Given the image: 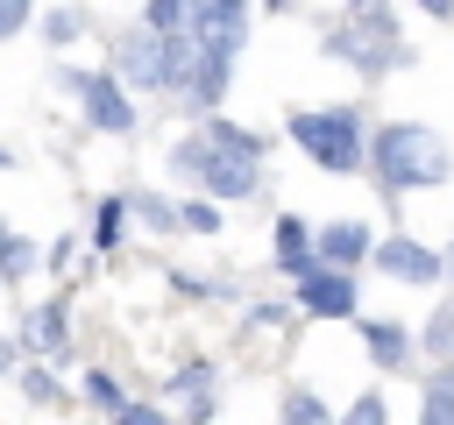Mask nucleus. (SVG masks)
I'll list each match as a JSON object with an SVG mask.
<instances>
[{
    "label": "nucleus",
    "mask_w": 454,
    "mask_h": 425,
    "mask_svg": "<svg viewBox=\"0 0 454 425\" xmlns=\"http://www.w3.org/2000/svg\"><path fill=\"white\" fill-rule=\"evenodd\" d=\"M376 163H383V184H390V191H404V184H440L454 156H447V142H440L433 128L397 120V128H383V135H376Z\"/></svg>",
    "instance_id": "f257e3e1"
},
{
    "label": "nucleus",
    "mask_w": 454,
    "mask_h": 425,
    "mask_svg": "<svg viewBox=\"0 0 454 425\" xmlns=\"http://www.w3.org/2000/svg\"><path fill=\"white\" fill-rule=\"evenodd\" d=\"M291 135H298V149L319 163V170H355L362 163V128H355V113L340 106V113H298L291 120Z\"/></svg>",
    "instance_id": "f03ea898"
},
{
    "label": "nucleus",
    "mask_w": 454,
    "mask_h": 425,
    "mask_svg": "<svg viewBox=\"0 0 454 425\" xmlns=\"http://www.w3.org/2000/svg\"><path fill=\"white\" fill-rule=\"evenodd\" d=\"M78 99H85V120L92 128H106V135H128L135 128V106H128V92L114 85V78H64Z\"/></svg>",
    "instance_id": "7ed1b4c3"
},
{
    "label": "nucleus",
    "mask_w": 454,
    "mask_h": 425,
    "mask_svg": "<svg viewBox=\"0 0 454 425\" xmlns=\"http://www.w3.org/2000/svg\"><path fill=\"white\" fill-rule=\"evenodd\" d=\"M326 50H333V57H348V64H362V71H383V64H390V50H397V35H390V21L376 14L369 28H333V35H326Z\"/></svg>",
    "instance_id": "20e7f679"
},
{
    "label": "nucleus",
    "mask_w": 454,
    "mask_h": 425,
    "mask_svg": "<svg viewBox=\"0 0 454 425\" xmlns=\"http://www.w3.org/2000/svg\"><path fill=\"white\" fill-rule=\"evenodd\" d=\"M298 298H305V312H319V319H348L355 312V283H348V269H312V276H298Z\"/></svg>",
    "instance_id": "39448f33"
},
{
    "label": "nucleus",
    "mask_w": 454,
    "mask_h": 425,
    "mask_svg": "<svg viewBox=\"0 0 454 425\" xmlns=\"http://www.w3.org/2000/svg\"><path fill=\"white\" fill-rule=\"evenodd\" d=\"M114 64L135 78V85H163V35L156 28H128L114 42Z\"/></svg>",
    "instance_id": "423d86ee"
},
{
    "label": "nucleus",
    "mask_w": 454,
    "mask_h": 425,
    "mask_svg": "<svg viewBox=\"0 0 454 425\" xmlns=\"http://www.w3.org/2000/svg\"><path fill=\"white\" fill-rule=\"evenodd\" d=\"M376 262H383L397 283H433V276H440V255L419 248V241H404V234H390V241L376 248Z\"/></svg>",
    "instance_id": "0eeeda50"
},
{
    "label": "nucleus",
    "mask_w": 454,
    "mask_h": 425,
    "mask_svg": "<svg viewBox=\"0 0 454 425\" xmlns=\"http://www.w3.org/2000/svg\"><path fill=\"white\" fill-rule=\"evenodd\" d=\"M355 255H369V234H362L355 220H340V227L319 234V262H326V269H348Z\"/></svg>",
    "instance_id": "6e6552de"
},
{
    "label": "nucleus",
    "mask_w": 454,
    "mask_h": 425,
    "mask_svg": "<svg viewBox=\"0 0 454 425\" xmlns=\"http://www.w3.org/2000/svg\"><path fill=\"white\" fill-rule=\"evenodd\" d=\"M21 347H28V354H50V347H64V312H57V305L28 312V326H21Z\"/></svg>",
    "instance_id": "1a4fd4ad"
},
{
    "label": "nucleus",
    "mask_w": 454,
    "mask_h": 425,
    "mask_svg": "<svg viewBox=\"0 0 454 425\" xmlns=\"http://www.w3.org/2000/svg\"><path fill=\"white\" fill-rule=\"evenodd\" d=\"M170 390H177V397H184V404H192V411H199V418H206V411H213V397H206V390H213V368H184V375H177V382H170Z\"/></svg>",
    "instance_id": "9d476101"
},
{
    "label": "nucleus",
    "mask_w": 454,
    "mask_h": 425,
    "mask_svg": "<svg viewBox=\"0 0 454 425\" xmlns=\"http://www.w3.org/2000/svg\"><path fill=\"white\" fill-rule=\"evenodd\" d=\"M121 227H128V198H106V205H99V227H92V241H99V248H114V241H121Z\"/></svg>",
    "instance_id": "9b49d317"
},
{
    "label": "nucleus",
    "mask_w": 454,
    "mask_h": 425,
    "mask_svg": "<svg viewBox=\"0 0 454 425\" xmlns=\"http://www.w3.org/2000/svg\"><path fill=\"white\" fill-rule=\"evenodd\" d=\"M362 333H369V354H376L383 368H390V361H404V333H397V326H362Z\"/></svg>",
    "instance_id": "f8f14e48"
},
{
    "label": "nucleus",
    "mask_w": 454,
    "mask_h": 425,
    "mask_svg": "<svg viewBox=\"0 0 454 425\" xmlns=\"http://www.w3.org/2000/svg\"><path fill=\"white\" fill-rule=\"evenodd\" d=\"M426 418H433V425L454 418V375H433V382H426Z\"/></svg>",
    "instance_id": "ddd939ff"
},
{
    "label": "nucleus",
    "mask_w": 454,
    "mask_h": 425,
    "mask_svg": "<svg viewBox=\"0 0 454 425\" xmlns=\"http://www.w3.org/2000/svg\"><path fill=\"white\" fill-rule=\"evenodd\" d=\"M149 28H192V0H149Z\"/></svg>",
    "instance_id": "4468645a"
},
{
    "label": "nucleus",
    "mask_w": 454,
    "mask_h": 425,
    "mask_svg": "<svg viewBox=\"0 0 454 425\" xmlns=\"http://www.w3.org/2000/svg\"><path fill=\"white\" fill-rule=\"evenodd\" d=\"M284 418H298V425H319V418H326V404H319V397H305V390H291V397H284Z\"/></svg>",
    "instance_id": "2eb2a0df"
},
{
    "label": "nucleus",
    "mask_w": 454,
    "mask_h": 425,
    "mask_svg": "<svg viewBox=\"0 0 454 425\" xmlns=\"http://www.w3.org/2000/svg\"><path fill=\"white\" fill-rule=\"evenodd\" d=\"M128 212H142L149 227H177V212H170L163 198H128Z\"/></svg>",
    "instance_id": "dca6fc26"
},
{
    "label": "nucleus",
    "mask_w": 454,
    "mask_h": 425,
    "mask_svg": "<svg viewBox=\"0 0 454 425\" xmlns=\"http://www.w3.org/2000/svg\"><path fill=\"white\" fill-rule=\"evenodd\" d=\"M177 227H192V234H213V227H220V212L199 198V205H184V212H177Z\"/></svg>",
    "instance_id": "f3484780"
},
{
    "label": "nucleus",
    "mask_w": 454,
    "mask_h": 425,
    "mask_svg": "<svg viewBox=\"0 0 454 425\" xmlns=\"http://www.w3.org/2000/svg\"><path fill=\"white\" fill-rule=\"evenodd\" d=\"M21 397H28V404H57V382H50L43 368H28V375H21Z\"/></svg>",
    "instance_id": "a211bd4d"
},
{
    "label": "nucleus",
    "mask_w": 454,
    "mask_h": 425,
    "mask_svg": "<svg viewBox=\"0 0 454 425\" xmlns=\"http://www.w3.org/2000/svg\"><path fill=\"white\" fill-rule=\"evenodd\" d=\"M426 347H433V354H454V312H440V319H433V333H426Z\"/></svg>",
    "instance_id": "6ab92c4d"
},
{
    "label": "nucleus",
    "mask_w": 454,
    "mask_h": 425,
    "mask_svg": "<svg viewBox=\"0 0 454 425\" xmlns=\"http://www.w3.org/2000/svg\"><path fill=\"white\" fill-rule=\"evenodd\" d=\"M85 390H92V404H99V411H121V390H114V375H92Z\"/></svg>",
    "instance_id": "aec40b11"
},
{
    "label": "nucleus",
    "mask_w": 454,
    "mask_h": 425,
    "mask_svg": "<svg viewBox=\"0 0 454 425\" xmlns=\"http://www.w3.org/2000/svg\"><path fill=\"white\" fill-rule=\"evenodd\" d=\"M28 21V0H0V35H14Z\"/></svg>",
    "instance_id": "412c9836"
},
{
    "label": "nucleus",
    "mask_w": 454,
    "mask_h": 425,
    "mask_svg": "<svg viewBox=\"0 0 454 425\" xmlns=\"http://www.w3.org/2000/svg\"><path fill=\"white\" fill-rule=\"evenodd\" d=\"M71 35H78V14H71V7H64V14H50V42H71Z\"/></svg>",
    "instance_id": "4be33fe9"
},
{
    "label": "nucleus",
    "mask_w": 454,
    "mask_h": 425,
    "mask_svg": "<svg viewBox=\"0 0 454 425\" xmlns=\"http://www.w3.org/2000/svg\"><path fill=\"white\" fill-rule=\"evenodd\" d=\"M348 418H355V425H376V418H383V397H362V404H355Z\"/></svg>",
    "instance_id": "5701e85b"
},
{
    "label": "nucleus",
    "mask_w": 454,
    "mask_h": 425,
    "mask_svg": "<svg viewBox=\"0 0 454 425\" xmlns=\"http://www.w3.org/2000/svg\"><path fill=\"white\" fill-rule=\"evenodd\" d=\"M348 7H355L362 21H376V14H383V0H348Z\"/></svg>",
    "instance_id": "b1692460"
},
{
    "label": "nucleus",
    "mask_w": 454,
    "mask_h": 425,
    "mask_svg": "<svg viewBox=\"0 0 454 425\" xmlns=\"http://www.w3.org/2000/svg\"><path fill=\"white\" fill-rule=\"evenodd\" d=\"M426 14H440V21H447V14H454V0H426Z\"/></svg>",
    "instance_id": "393cba45"
},
{
    "label": "nucleus",
    "mask_w": 454,
    "mask_h": 425,
    "mask_svg": "<svg viewBox=\"0 0 454 425\" xmlns=\"http://www.w3.org/2000/svg\"><path fill=\"white\" fill-rule=\"evenodd\" d=\"M440 269H454V255H447V262H440Z\"/></svg>",
    "instance_id": "a878e982"
},
{
    "label": "nucleus",
    "mask_w": 454,
    "mask_h": 425,
    "mask_svg": "<svg viewBox=\"0 0 454 425\" xmlns=\"http://www.w3.org/2000/svg\"><path fill=\"white\" fill-rule=\"evenodd\" d=\"M277 7H291V0H277Z\"/></svg>",
    "instance_id": "bb28decb"
}]
</instances>
